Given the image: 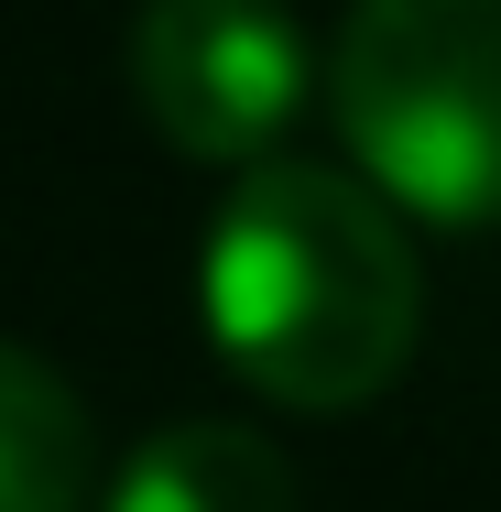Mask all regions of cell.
Here are the masks:
<instances>
[{
    "instance_id": "obj_4",
    "label": "cell",
    "mask_w": 501,
    "mask_h": 512,
    "mask_svg": "<svg viewBox=\"0 0 501 512\" xmlns=\"http://www.w3.org/2000/svg\"><path fill=\"white\" fill-rule=\"evenodd\" d=\"M99 512H305L295 469L262 425H229V414H186L164 436H142L120 469H109Z\"/></svg>"
},
{
    "instance_id": "obj_2",
    "label": "cell",
    "mask_w": 501,
    "mask_h": 512,
    "mask_svg": "<svg viewBox=\"0 0 501 512\" xmlns=\"http://www.w3.org/2000/svg\"><path fill=\"white\" fill-rule=\"evenodd\" d=\"M327 120L393 218L501 229V0H349Z\"/></svg>"
},
{
    "instance_id": "obj_5",
    "label": "cell",
    "mask_w": 501,
    "mask_h": 512,
    "mask_svg": "<svg viewBox=\"0 0 501 512\" xmlns=\"http://www.w3.org/2000/svg\"><path fill=\"white\" fill-rule=\"evenodd\" d=\"M99 491V425L66 393L55 360L0 338V512H88Z\"/></svg>"
},
{
    "instance_id": "obj_1",
    "label": "cell",
    "mask_w": 501,
    "mask_h": 512,
    "mask_svg": "<svg viewBox=\"0 0 501 512\" xmlns=\"http://www.w3.org/2000/svg\"><path fill=\"white\" fill-rule=\"evenodd\" d=\"M207 349L295 414L382 404L425 338V273L403 218L338 164H262L197 240Z\"/></svg>"
},
{
    "instance_id": "obj_3",
    "label": "cell",
    "mask_w": 501,
    "mask_h": 512,
    "mask_svg": "<svg viewBox=\"0 0 501 512\" xmlns=\"http://www.w3.org/2000/svg\"><path fill=\"white\" fill-rule=\"evenodd\" d=\"M305 33L284 0H153L131 22V99L186 164H284L273 142L305 109Z\"/></svg>"
}]
</instances>
